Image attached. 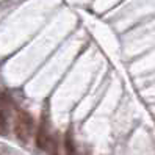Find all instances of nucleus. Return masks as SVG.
Wrapping results in <instances>:
<instances>
[{
	"mask_svg": "<svg viewBox=\"0 0 155 155\" xmlns=\"http://www.w3.org/2000/svg\"><path fill=\"white\" fill-rule=\"evenodd\" d=\"M35 130V121L28 111L17 108L16 117H14V124H13V132L16 140L21 144H27L30 141V136L33 135Z\"/></svg>",
	"mask_w": 155,
	"mask_h": 155,
	"instance_id": "f257e3e1",
	"label": "nucleus"
},
{
	"mask_svg": "<svg viewBox=\"0 0 155 155\" xmlns=\"http://www.w3.org/2000/svg\"><path fill=\"white\" fill-rule=\"evenodd\" d=\"M35 143H36V147L39 150H45L47 146L50 143V132H49V119H47V114H44L39 121V125L36 129L35 133Z\"/></svg>",
	"mask_w": 155,
	"mask_h": 155,
	"instance_id": "f03ea898",
	"label": "nucleus"
},
{
	"mask_svg": "<svg viewBox=\"0 0 155 155\" xmlns=\"http://www.w3.org/2000/svg\"><path fill=\"white\" fill-rule=\"evenodd\" d=\"M10 133V110L5 105H0V135Z\"/></svg>",
	"mask_w": 155,
	"mask_h": 155,
	"instance_id": "7ed1b4c3",
	"label": "nucleus"
},
{
	"mask_svg": "<svg viewBox=\"0 0 155 155\" xmlns=\"http://www.w3.org/2000/svg\"><path fill=\"white\" fill-rule=\"evenodd\" d=\"M63 147H64V155H77L75 141H74L72 130H68L64 133V138H63Z\"/></svg>",
	"mask_w": 155,
	"mask_h": 155,
	"instance_id": "20e7f679",
	"label": "nucleus"
}]
</instances>
